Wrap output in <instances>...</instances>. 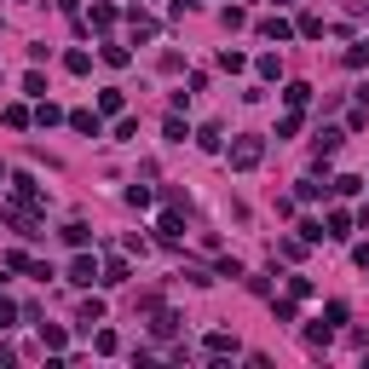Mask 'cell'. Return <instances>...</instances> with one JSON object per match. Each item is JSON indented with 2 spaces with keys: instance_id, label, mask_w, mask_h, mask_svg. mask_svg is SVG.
Wrapping results in <instances>:
<instances>
[{
  "instance_id": "6da1fadb",
  "label": "cell",
  "mask_w": 369,
  "mask_h": 369,
  "mask_svg": "<svg viewBox=\"0 0 369 369\" xmlns=\"http://www.w3.org/2000/svg\"><path fill=\"white\" fill-rule=\"evenodd\" d=\"M260 162H265V138L248 133V138H237V145H231V167H237V173H254Z\"/></svg>"
},
{
  "instance_id": "7a4b0ae2",
  "label": "cell",
  "mask_w": 369,
  "mask_h": 369,
  "mask_svg": "<svg viewBox=\"0 0 369 369\" xmlns=\"http://www.w3.org/2000/svg\"><path fill=\"white\" fill-rule=\"evenodd\" d=\"M64 277H70V283H75V289H92V283H99V277H104V265H99V260H92V254H75Z\"/></svg>"
},
{
  "instance_id": "3957f363",
  "label": "cell",
  "mask_w": 369,
  "mask_h": 369,
  "mask_svg": "<svg viewBox=\"0 0 369 369\" xmlns=\"http://www.w3.org/2000/svg\"><path fill=\"white\" fill-rule=\"evenodd\" d=\"M70 127H75L81 138H99V133H104V116H99V110H70Z\"/></svg>"
},
{
  "instance_id": "277c9868",
  "label": "cell",
  "mask_w": 369,
  "mask_h": 369,
  "mask_svg": "<svg viewBox=\"0 0 369 369\" xmlns=\"http://www.w3.org/2000/svg\"><path fill=\"white\" fill-rule=\"evenodd\" d=\"M202 352H208V358H237L243 346H237V335H225V329H214V335L202 341Z\"/></svg>"
},
{
  "instance_id": "5b68a950",
  "label": "cell",
  "mask_w": 369,
  "mask_h": 369,
  "mask_svg": "<svg viewBox=\"0 0 369 369\" xmlns=\"http://www.w3.org/2000/svg\"><path fill=\"white\" fill-rule=\"evenodd\" d=\"M127 29H133V40H150V35L162 29V23H156L150 12H138V6H133V12H127Z\"/></svg>"
},
{
  "instance_id": "8992f818",
  "label": "cell",
  "mask_w": 369,
  "mask_h": 369,
  "mask_svg": "<svg viewBox=\"0 0 369 369\" xmlns=\"http://www.w3.org/2000/svg\"><path fill=\"white\" fill-rule=\"evenodd\" d=\"M156 237H162V243H179V237H184V219H179L173 202H167V214H162V225H156Z\"/></svg>"
},
{
  "instance_id": "52a82bcc",
  "label": "cell",
  "mask_w": 369,
  "mask_h": 369,
  "mask_svg": "<svg viewBox=\"0 0 369 369\" xmlns=\"http://www.w3.org/2000/svg\"><path fill=\"white\" fill-rule=\"evenodd\" d=\"M323 231H329L335 243H346V237H352V214H346V208H335L329 219H323Z\"/></svg>"
},
{
  "instance_id": "ba28073f",
  "label": "cell",
  "mask_w": 369,
  "mask_h": 369,
  "mask_svg": "<svg viewBox=\"0 0 369 369\" xmlns=\"http://www.w3.org/2000/svg\"><path fill=\"white\" fill-rule=\"evenodd\" d=\"M12 197H18V202H40V184H35V173H12Z\"/></svg>"
},
{
  "instance_id": "9c48e42d",
  "label": "cell",
  "mask_w": 369,
  "mask_h": 369,
  "mask_svg": "<svg viewBox=\"0 0 369 369\" xmlns=\"http://www.w3.org/2000/svg\"><path fill=\"white\" fill-rule=\"evenodd\" d=\"M81 29H116V6H110V0H99V6H92V18H87Z\"/></svg>"
},
{
  "instance_id": "30bf717a",
  "label": "cell",
  "mask_w": 369,
  "mask_h": 369,
  "mask_svg": "<svg viewBox=\"0 0 369 369\" xmlns=\"http://www.w3.org/2000/svg\"><path fill=\"white\" fill-rule=\"evenodd\" d=\"M283 104H289V110H306V104H312V87H306V81H289V87H283Z\"/></svg>"
},
{
  "instance_id": "8fae6325",
  "label": "cell",
  "mask_w": 369,
  "mask_h": 369,
  "mask_svg": "<svg viewBox=\"0 0 369 369\" xmlns=\"http://www.w3.org/2000/svg\"><path fill=\"white\" fill-rule=\"evenodd\" d=\"M127 277H133V271H127V260H104V277H99V283H104V289H121Z\"/></svg>"
},
{
  "instance_id": "7c38bea8",
  "label": "cell",
  "mask_w": 369,
  "mask_h": 369,
  "mask_svg": "<svg viewBox=\"0 0 369 369\" xmlns=\"http://www.w3.org/2000/svg\"><path fill=\"white\" fill-rule=\"evenodd\" d=\"M150 335H156V341H173V335H179V317L156 306V323H150Z\"/></svg>"
},
{
  "instance_id": "4fadbf2b",
  "label": "cell",
  "mask_w": 369,
  "mask_h": 369,
  "mask_svg": "<svg viewBox=\"0 0 369 369\" xmlns=\"http://www.w3.org/2000/svg\"><path fill=\"white\" fill-rule=\"evenodd\" d=\"M260 35H265V40H289L294 23H289V18H260Z\"/></svg>"
},
{
  "instance_id": "5bb4252c",
  "label": "cell",
  "mask_w": 369,
  "mask_h": 369,
  "mask_svg": "<svg viewBox=\"0 0 369 369\" xmlns=\"http://www.w3.org/2000/svg\"><path fill=\"white\" fill-rule=\"evenodd\" d=\"M341 145H346V133H341V127H323V133H317V156H335Z\"/></svg>"
},
{
  "instance_id": "9a60e30c",
  "label": "cell",
  "mask_w": 369,
  "mask_h": 369,
  "mask_svg": "<svg viewBox=\"0 0 369 369\" xmlns=\"http://www.w3.org/2000/svg\"><path fill=\"white\" fill-rule=\"evenodd\" d=\"M92 323H104V300H99V294L81 300V329H92Z\"/></svg>"
},
{
  "instance_id": "2e32d148",
  "label": "cell",
  "mask_w": 369,
  "mask_h": 369,
  "mask_svg": "<svg viewBox=\"0 0 369 369\" xmlns=\"http://www.w3.org/2000/svg\"><path fill=\"white\" fill-rule=\"evenodd\" d=\"M58 237H64V243H70V248H87V243H92V231H87V225H81V219H70V225H64V231H58Z\"/></svg>"
},
{
  "instance_id": "e0dca14e",
  "label": "cell",
  "mask_w": 369,
  "mask_h": 369,
  "mask_svg": "<svg viewBox=\"0 0 369 369\" xmlns=\"http://www.w3.org/2000/svg\"><path fill=\"white\" fill-rule=\"evenodd\" d=\"M121 104H127L121 87H104V92H99V116H121Z\"/></svg>"
},
{
  "instance_id": "ac0fdd59",
  "label": "cell",
  "mask_w": 369,
  "mask_h": 369,
  "mask_svg": "<svg viewBox=\"0 0 369 369\" xmlns=\"http://www.w3.org/2000/svg\"><path fill=\"white\" fill-rule=\"evenodd\" d=\"M64 341H70V335L58 329V323H40V346H46V352H64Z\"/></svg>"
},
{
  "instance_id": "d6986e66",
  "label": "cell",
  "mask_w": 369,
  "mask_h": 369,
  "mask_svg": "<svg viewBox=\"0 0 369 369\" xmlns=\"http://www.w3.org/2000/svg\"><path fill=\"white\" fill-rule=\"evenodd\" d=\"M64 121V110L53 104V99H40V110H35V127H58Z\"/></svg>"
},
{
  "instance_id": "ffe728a7",
  "label": "cell",
  "mask_w": 369,
  "mask_h": 369,
  "mask_svg": "<svg viewBox=\"0 0 369 369\" xmlns=\"http://www.w3.org/2000/svg\"><path fill=\"white\" fill-rule=\"evenodd\" d=\"M254 70H260V81H283V58H277V53H265Z\"/></svg>"
},
{
  "instance_id": "44dd1931",
  "label": "cell",
  "mask_w": 369,
  "mask_h": 369,
  "mask_svg": "<svg viewBox=\"0 0 369 369\" xmlns=\"http://www.w3.org/2000/svg\"><path fill=\"white\" fill-rule=\"evenodd\" d=\"M104 64H110V70H127V64H133V53H127V46H116V40H110V46H104Z\"/></svg>"
},
{
  "instance_id": "7402d4cb",
  "label": "cell",
  "mask_w": 369,
  "mask_h": 369,
  "mask_svg": "<svg viewBox=\"0 0 369 369\" xmlns=\"http://www.w3.org/2000/svg\"><path fill=\"white\" fill-rule=\"evenodd\" d=\"M306 341H312V346H329V341H335V323H312Z\"/></svg>"
},
{
  "instance_id": "603a6c76",
  "label": "cell",
  "mask_w": 369,
  "mask_h": 369,
  "mask_svg": "<svg viewBox=\"0 0 369 369\" xmlns=\"http://www.w3.org/2000/svg\"><path fill=\"white\" fill-rule=\"evenodd\" d=\"M29 121H35V116H29V110H23V104H6V127H12V133H23V127H29Z\"/></svg>"
},
{
  "instance_id": "cb8c5ba5",
  "label": "cell",
  "mask_w": 369,
  "mask_h": 369,
  "mask_svg": "<svg viewBox=\"0 0 369 369\" xmlns=\"http://www.w3.org/2000/svg\"><path fill=\"white\" fill-rule=\"evenodd\" d=\"M219 70H231V75H243V70H248V58H243V53H231V46H225V53H219Z\"/></svg>"
},
{
  "instance_id": "d4e9b609",
  "label": "cell",
  "mask_w": 369,
  "mask_h": 369,
  "mask_svg": "<svg viewBox=\"0 0 369 369\" xmlns=\"http://www.w3.org/2000/svg\"><path fill=\"white\" fill-rule=\"evenodd\" d=\"M162 133H167V138H173V145H184V138H191V127H184V121H179V116H167V121H162Z\"/></svg>"
},
{
  "instance_id": "484cf974",
  "label": "cell",
  "mask_w": 369,
  "mask_h": 369,
  "mask_svg": "<svg viewBox=\"0 0 369 369\" xmlns=\"http://www.w3.org/2000/svg\"><path fill=\"white\" fill-rule=\"evenodd\" d=\"M64 70H70V75H87V70H92V58H87V53H81V46H75V53L64 58Z\"/></svg>"
},
{
  "instance_id": "4316f807",
  "label": "cell",
  "mask_w": 369,
  "mask_h": 369,
  "mask_svg": "<svg viewBox=\"0 0 369 369\" xmlns=\"http://www.w3.org/2000/svg\"><path fill=\"white\" fill-rule=\"evenodd\" d=\"M156 197H150V184H133V191H127V208H150Z\"/></svg>"
},
{
  "instance_id": "83f0119b",
  "label": "cell",
  "mask_w": 369,
  "mask_h": 369,
  "mask_svg": "<svg viewBox=\"0 0 369 369\" xmlns=\"http://www.w3.org/2000/svg\"><path fill=\"white\" fill-rule=\"evenodd\" d=\"M300 237H306V243H323L329 231H323V219H300Z\"/></svg>"
},
{
  "instance_id": "f1b7e54d",
  "label": "cell",
  "mask_w": 369,
  "mask_h": 369,
  "mask_svg": "<svg viewBox=\"0 0 369 369\" xmlns=\"http://www.w3.org/2000/svg\"><path fill=\"white\" fill-rule=\"evenodd\" d=\"M335 191H341V197H358V191H363V179H358V173H341V179H335Z\"/></svg>"
},
{
  "instance_id": "f546056e",
  "label": "cell",
  "mask_w": 369,
  "mask_h": 369,
  "mask_svg": "<svg viewBox=\"0 0 369 369\" xmlns=\"http://www.w3.org/2000/svg\"><path fill=\"white\" fill-rule=\"evenodd\" d=\"M219 23H225V29H243V23H248V12H243V6H225V12H219Z\"/></svg>"
},
{
  "instance_id": "4dcf8cb0",
  "label": "cell",
  "mask_w": 369,
  "mask_h": 369,
  "mask_svg": "<svg viewBox=\"0 0 369 369\" xmlns=\"http://www.w3.org/2000/svg\"><path fill=\"white\" fill-rule=\"evenodd\" d=\"M323 323H335V329H341V323H346V300H329V306H323Z\"/></svg>"
},
{
  "instance_id": "1f68e13d",
  "label": "cell",
  "mask_w": 369,
  "mask_h": 369,
  "mask_svg": "<svg viewBox=\"0 0 369 369\" xmlns=\"http://www.w3.org/2000/svg\"><path fill=\"white\" fill-rule=\"evenodd\" d=\"M363 64H369V40L363 46H346V70H363Z\"/></svg>"
},
{
  "instance_id": "d6a6232c",
  "label": "cell",
  "mask_w": 369,
  "mask_h": 369,
  "mask_svg": "<svg viewBox=\"0 0 369 369\" xmlns=\"http://www.w3.org/2000/svg\"><path fill=\"white\" fill-rule=\"evenodd\" d=\"M294 133H300V110H289L283 121H277V138H294Z\"/></svg>"
},
{
  "instance_id": "836d02e7",
  "label": "cell",
  "mask_w": 369,
  "mask_h": 369,
  "mask_svg": "<svg viewBox=\"0 0 369 369\" xmlns=\"http://www.w3.org/2000/svg\"><path fill=\"white\" fill-rule=\"evenodd\" d=\"M18 317H23V312H18L12 300H0V335H6V329H12V323H18Z\"/></svg>"
},
{
  "instance_id": "e575fe53",
  "label": "cell",
  "mask_w": 369,
  "mask_h": 369,
  "mask_svg": "<svg viewBox=\"0 0 369 369\" xmlns=\"http://www.w3.org/2000/svg\"><path fill=\"white\" fill-rule=\"evenodd\" d=\"M300 35H306V40H323V18L306 12V18H300Z\"/></svg>"
},
{
  "instance_id": "d590c367",
  "label": "cell",
  "mask_w": 369,
  "mask_h": 369,
  "mask_svg": "<svg viewBox=\"0 0 369 369\" xmlns=\"http://www.w3.org/2000/svg\"><path fill=\"white\" fill-rule=\"evenodd\" d=\"M197 145H202V150H219V127H214V121H208V127L197 133Z\"/></svg>"
},
{
  "instance_id": "8d00e7d4",
  "label": "cell",
  "mask_w": 369,
  "mask_h": 369,
  "mask_svg": "<svg viewBox=\"0 0 369 369\" xmlns=\"http://www.w3.org/2000/svg\"><path fill=\"white\" fill-rule=\"evenodd\" d=\"M294 197H300V202H317V197H323V184H317V179H300V191H294Z\"/></svg>"
},
{
  "instance_id": "74e56055",
  "label": "cell",
  "mask_w": 369,
  "mask_h": 369,
  "mask_svg": "<svg viewBox=\"0 0 369 369\" xmlns=\"http://www.w3.org/2000/svg\"><path fill=\"white\" fill-rule=\"evenodd\" d=\"M23 92H29V99H46V81H40L35 70H29V75H23Z\"/></svg>"
},
{
  "instance_id": "f35d334b",
  "label": "cell",
  "mask_w": 369,
  "mask_h": 369,
  "mask_svg": "<svg viewBox=\"0 0 369 369\" xmlns=\"http://www.w3.org/2000/svg\"><path fill=\"white\" fill-rule=\"evenodd\" d=\"M116 138H138V121L133 116H116Z\"/></svg>"
},
{
  "instance_id": "ab89813d",
  "label": "cell",
  "mask_w": 369,
  "mask_h": 369,
  "mask_svg": "<svg viewBox=\"0 0 369 369\" xmlns=\"http://www.w3.org/2000/svg\"><path fill=\"white\" fill-rule=\"evenodd\" d=\"M29 265H35V260H29L23 248H12V254H6V271H29Z\"/></svg>"
},
{
  "instance_id": "60d3db41",
  "label": "cell",
  "mask_w": 369,
  "mask_h": 369,
  "mask_svg": "<svg viewBox=\"0 0 369 369\" xmlns=\"http://www.w3.org/2000/svg\"><path fill=\"white\" fill-rule=\"evenodd\" d=\"M352 260H358V271H369V243H358V248H352Z\"/></svg>"
},
{
  "instance_id": "b9f144b4",
  "label": "cell",
  "mask_w": 369,
  "mask_h": 369,
  "mask_svg": "<svg viewBox=\"0 0 369 369\" xmlns=\"http://www.w3.org/2000/svg\"><path fill=\"white\" fill-rule=\"evenodd\" d=\"M6 363H12V346H6V341H0V369H6Z\"/></svg>"
},
{
  "instance_id": "7bdbcfd3",
  "label": "cell",
  "mask_w": 369,
  "mask_h": 369,
  "mask_svg": "<svg viewBox=\"0 0 369 369\" xmlns=\"http://www.w3.org/2000/svg\"><path fill=\"white\" fill-rule=\"evenodd\" d=\"M277 6H294V0H277Z\"/></svg>"
}]
</instances>
